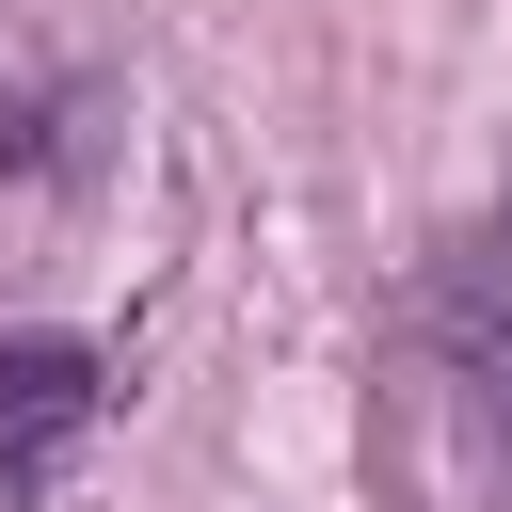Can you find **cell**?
<instances>
[{"instance_id": "cell-1", "label": "cell", "mask_w": 512, "mask_h": 512, "mask_svg": "<svg viewBox=\"0 0 512 512\" xmlns=\"http://www.w3.org/2000/svg\"><path fill=\"white\" fill-rule=\"evenodd\" d=\"M416 368L448 384V432L480 448V480H512V208H480L416 272Z\"/></svg>"}, {"instance_id": "cell-2", "label": "cell", "mask_w": 512, "mask_h": 512, "mask_svg": "<svg viewBox=\"0 0 512 512\" xmlns=\"http://www.w3.org/2000/svg\"><path fill=\"white\" fill-rule=\"evenodd\" d=\"M96 400H112L96 336H0V496H48L64 448L96 432Z\"/></svg>"}, {"instance_id": "cell-3", "label": "cell", "mask_w": 512, "mask_h": 512, "mask_svg": "<svg viewBox=\"0 0 512 512\" xmlns=\"http://www.w3.org/2000/svg\"><path fill=\"white\" fill-rule=\"evenodd\" d=\"M64 128H80V96H64V80H32V64L0 48V176H32V160H64Z\"/></svg>"}]
</instances>
